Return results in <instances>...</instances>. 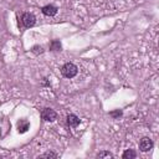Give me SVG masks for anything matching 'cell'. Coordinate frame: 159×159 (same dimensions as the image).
Returning <instances> with one entry per match:
<instances>
[{
    "label": "cell",
    "mask_w": 159,
    "mask_h": 159,
    "mask_svg": "<svg viewBox=\"0 0 159 159\" xmlns=\"http://www.w3.org/2000/svg\"><path fill=\"white\" fill-rule=\"evenodd\" d=\"M77 72H78L77 67H76L73 63H71V62L65 63V65L62 66V68H61V73H62V76L66 77V78H72V77H75V76L77 75Z\"/></svg>",
    "instance_id": "obj_1"
},
{
    "label": "cell",
    "mask_w": 159,
    "mask_h": 159,
    "mask_svg": "<svg viewBox=\"0 0 159 159\" xmlns=\"http://www.w3.org/2000/svg\"><path fill=\"white\" fill-rule=\"evenodd\" d=\"M21 21H22V25L29 29V27H32V26L35 25L36 17H35L32 14H30V12H25V14H22V16H21Z\"/></svg>",
    "instance_id": "obj_2"
},
{
    "label": "cell",
    "mask_w": 159,
    "mask_h": 159,
    "mask_svg": "<svg viewBox=\"0 0 159 159\" xmlns=\"http://www.w3.org/2000/svg\"><path fill=\"white\" fill-rule=\"evenodd\" d=\"M41 117H42V119H45L47 122H52V120H55L57 118V113L51 108H45L41 112Z\"/></svg>",
    "instance_id": "obj_3"
},
{
    "label": "cell",
    "mask_w": 159,
    "mask_h": 159,
    "mask_svg": "<svg viewBox=\"0 0 159 159\" xmlns=\"http://www.w3.org/2000/svg\"><path fill=\"white\" fill-rule=\"evenodd\" d=\"M153 148V142L149 138H142L139 142V149L142 152H148Z\"/></svg>",
    "instance_id": "obj_4"
},
{
    "label": "cell",
    "mask_w": 159,
    "mask_h": 159,
    "mask_svg": "<svg viewBox=\"0 0 159 159\" xmlns=\"http://www.w3.org/2000/svg\"><path fill=\"white\" fill-rule=\"evenodd\" d=\"M42 12L46 16H53V15L57 14V7L55 5H51L50 4V5H46V6L42 7Z\"/></svg>",
    "instance_id": "obj_5"
},
{
    "label": "cell",
    "mask_w": 159,
    "mask_h": 159,
    "mask_svg": "<svg viewBox=\"0 0 159 159\" xmlns=\"http://www.w3.org/2000/svg\"><path fill=\"white\" fill-rule=\"evenodd\" d=\"M29 128H30V123L26 119H20L17 122V130H19V133H25V132H27Z\"/></svg>",
    "instance_id": "obj_6"
},
{
    "label": "cell",
    "mask_w": 159,
    "mask_h": 159,
    "mask_svg": "<svg viewBox=\"0 0 159 159\" xmlns=\"http://www.w3.org/2000/svg\"><path fill=\"white\" fill-rule=\"evenodd\" d=\"M67 123L70 127H77L80 124V118L76 116V114H68L67 116Z\"/></svg>",
    "instance_id": "obj_7"
},
{
    "label": "cell",
    "mask_w": 159,
    "mask_h": 159,
    "mask_svg": "<svg viewBox=\"0 0 159 159\" xmlns=\"http://www.w3.org/2000/svg\"><path fill=\"white\" fill-rule=\"evenodd\" d=\"M137 157V154H135V152L133 150V149H127L124 153H123V158L124 159H134Z\"/></svg>",
    "instance_id": "obj_8"
},
{
    "label": "cell",
    "mask_w": 159,
    "mask_h": 159,
    "mask_svg": "<svg viewBox=\"0 0 159 159\" xmlns=\"http://www.w3.org/2000/svg\"><path fill=\"white\" fill-rule=\"evenodd\" d=\"M51 50L52 51H61V43H60V41H57V40L52 41L51 42Z\"/></svg>",
    "instance_id": "obj_9"
},
{
    "label": "cell",
    "mask_w": 159,
    "mask_h": 159,
    "mask_svg": "<svg viewBox=\"0 0 159 159\" xmlns=\"http://www.w3.org/2000/svg\"><path fill=\"white\" fill-rule=\"evenodd\" d=\"M98 158H112V154L109 152H101L97 154Z\"/></svg>",
    "instance_id": "obj_10"
},
{
    "label": "cell",
    "mask_w": 159,
    "mask_h": 159,
    "mask_svg": "<svg viewBox=\"0 0 159 159\" xmlns=\"http://www.w3.org/2000/svg\"><path fill=\"white\" fill-rule=\"evenodd\" d=\"M57 157H58L57 154H55V153H51V152H48V153H45V154L40 155V158H57Z\"/></svg>",
    "instance_id": "obj_11"
},
{
    "label": "cell",
    "mask_w": 159,
    "mask_h": 159,
    "mask_svg": "<svg viewBox=\"0 0 159 159\" xmlns=\"http://www.w3.org/2000/svg\"><path fill=\"white\" fill-rule=\"evenodd\" d=\"M109 114H111V116H112L113 118H117V117H119V116H122V112H120L119 109H117L116 112H111Z\"/></svg>",
    "instance_id": "obj_12"
},
{
    "label": "cell",
    "mask_w": 159,
    "mask_h": 159,
    "mask_svg": "<svg viewBox=\"0 0 159 159\" xmlns=\"http://www.w3.org/2000/svg\"><path fill=\"white\" fill-rule=\"evenodd\" d=\"M32 51H34V52H36V53H37V52H40V53H41V52H42V47H41V46H34Z\"/></svg>",
    "instance_id": "obj_13"
}]
</instances>
